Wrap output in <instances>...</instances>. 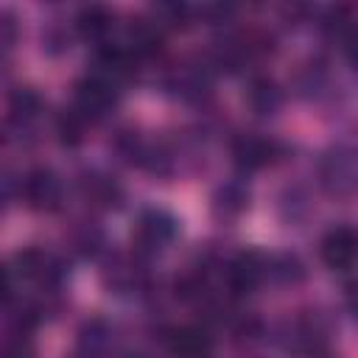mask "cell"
Segmentation results:
<instances>
[{
    "label": "cell",
    "instance_id": "cell-10",
    "mask_svg": "<svg viewBox=\"0 0 358 358\" xmlns=\"http://www.w3.org/2000/svg\"><path fill=\"white\" fill-rule=\"evenodd\" d=\"M246 103H249V109H252L255 115L266 117V115H274V112L282 106V92H280V87H277L274 81H268V78H255V81L249 84V90H246Z\"/></svg>",
    "mask_w": 358,
    "mask_h": 358
},
{
    "label": "cell",
    "instance_id": "cell-3",
    "mask_svg": "<svg viewBox=\"0 0 358 358\" xmlns=\"http://www.w3.org/2000/svg\"><path fill=\"white\" fill-rule=\"evenodd\" d=\"M22 196H25L28 207H34L39 213H53L62 207L64 185L50 168H34L22 179Z\"/></svg>",
    "mask_w": 358,
    "mask_h": 358
},
{
    "label": "cell",
    "instance_id": "cell-12",
    "mask_svg": "<svg viewBox=\"0 0 358 358\" xmlns=\"http://www.w3.org/2000/svg\"><path fill=\"white\" fill-rule=\"evenodd\" d=\"M131 56H151L162 45V28H157L151 20H134L129 28V42H126Z\"/></svg>",
    "mask_w": 358,
    "mask_h": 358
},
{
    "label": "cell",
    "instance_id": "cell-13",
    "mask_svg": "<svg viewBox=\"0 0 358 358\" xmlns=\"http://www.w3.org/2000/svg\"><path fill=\"white\" fill-rule=\"evenodd\" d=\"M249 204V190L241 182H227L224 187L215 190V213L218 215H238Z\"/></svg>",
    "mask_w": 358,
    "mask_h": 358
},
{
    "label": "cell",
    "instance_id": "cell-2",
    "mask_svg": "<svg viewBox=\"0 0 358 358\" xmlns=\"http://www.w3.org/2000/svg\"><path fill=\"white\" fill-rule=\"evenodd\" d=\"M176 235V218L165 210H145L134 227V249L140 255H154L165 249Z\"/></svg>",
    "mask_w": 358,
    "mask_h": 358
},
{
    "label": "cell",
    "instance_id": "cell-6",
    "mask_svg": "<svg viewBox=\"0 0 358 358\" xmlns=\"http://www.w3.org/2000/svg\"><path fill=\"white\" fill-rule=\"evenodd\" d=\"M14 263H17V274L36 280L42 285H56L64 274V266L50 252H42V249H25L14 257Z\"/></svg>",
    "mask_w": 358,
    "mask_h": 358
},
{
    "label": "cell",
    "instance_id": "cell-9",
    "mask_svg": "<svg viewBox=\"0 0 358 358\" xmlns=\"http://www.w3.org/2000/svg\"><path fill=\"white\" fill-rule=\"evenodd\" d=\"M168 347L179 358H204L210 352V336L201 327H173L168 333Z\"/></svg>",
    "mask_w": 358,
    "mask_h": 358
},
{
    "label": "cell",
    "instance_id": "cell-14",
    "mask_svg": "<svg viewBox=\"0 0 358 358\" xmlns=\"http://www.w3.org/2000/svg\"><path fill=\"white\" fill-rule=\"evenodd\" d=\"M8 106H11V117H14V120L31 123V120H36L39 112H42V98H39L36 90H31V87H20V90H14Z\"/></svg>",
    "mask_w": 358,
    "mask_h": 358
},
{
    "label": "cell",
    "instance_id": "cell-16",
    "mask_svg": "<svg viewBox=\"0 0 358 358\" xmlns=\"http://www.w3.org/2000/svg\"><path fill=\"white\" fill-rule=\"evenodd\" d=\"M84 117L76 112V109H67L62 117H59V123H56V131H59V140H62V145H78L81 140H84Z\"/></svg>",
    "mask_w": 358,
    "mask_h": 358
},
{
    "label": "cell",
    "instance_id": "cell-11",
    "mask_svg": "<svg viewBox=\"0 0 358 358\" xmlns=\"http://www.w3.org/2000/svg\"><path fill=\"white\" fill-rule=\"evenodd\" d=\"M76 25H78V31H81L84 39H90V42H103V39L112 34V28H115V17H112L109 8H103V6H87V8H81Z\"/></svg>",
    "mask_w": 358,
    "mask_h": 358
},
{
    "label": "cell",
    "instance_id": "cell-18",
    "mask_svg": "<svg viewBox=\"0 0 358 358\" xmlns=\"http://www.w3.org/2000/svg\"><path fill=\"white\" fill-rule=\"evenodd\" d=\"M0 358H34V350L22 338H11L0 344Z\"/></svg>",
    "mask_w": 358,
    "mask_h": 358
},
{
    "label": "cell",
    "instance_id": "cell-4",
    "mask_svg": "<svg viewBox=\"0 0 358 358\" xmlns=\"http://www.w3.org/2000/svg\"><path fill=\"white\" fill-rule=\"evenodd\" d=\"M115 98H117V90L106 81H101L98 76H87L81 81H76V90H73V101H76V112L87 120H95V117H103L112 106H115Z\"/></svg>",
    "mask_w": 358,
    "mask_h": 358
},
{
    "label": "cell",
    "instance_id": "cell-8",
    "mask_svg": "<svg viewBox=\"0 0 358 358\" xmlns=\"http://www.w3.org/2000/svg\"><path fill=\"white\" fill-rule=\"evenodd\" d=\"M263 274H266V260L257 252H243L229 266V274H227L229 291L238 294V296H243V294H249L263 280Z\"/></svg>",
    "mask_w": 358,
    "mask_h": 358
},
{
    "label": "cell",
    "instance_id": "cell-17",
    "mask_svg": "<svg viewBox=\"0 0 358 358\" xmlns=\"http://www.w3.org/2000/svg\"><path fill=\"white\" fill-rule=\"evenodd\" d=\"M266 274H271V277H277L282 282H294V280L302 277V266H299V260L294 255H280V257L266 260Z\"/></svg>",
    "mask_w": 358,
    "mask_h": 358
},
{
    "label": "cell",
    "instance_id": "cell-1",
    "mask_svg": "<svg viewBox=\"0 0 358 358\" xmlns=\"http://www.w3.org/2000/svg\"><path fill=\"white\" fill-rule=\"evenodd\" d=\"M319 179H322V187L330 196H338V199L352 196L355 182H358L355 148L352 145H344V143L336 145V148H330L322 157V162H319Z\"/></svg>",
    "mask_w": 358,
    "mask_h": 358
},
{
    "label": "cell",
    "instance_id": "cell-7",
    "mask_svg": "<svg viewBox=\"0 0 358 358\" xmlns=\"http://www.w3.org/2000/svg\"><path fill=\"white\" fill-rule=\"evenodd\" d=\"M277 151H280V145L274 140H266L257 134H241L232 143V157L243 171H255V168L268 165L277 157Z\"/></svg>",
    "mask_w": 358,
    "mask_h": 358
},
{
    "label": "cell",
    "instance_id": "cell-5",
    "mask_svg": "<svg viewBox=\"0 0 358 358\" xmlns=\"http://www.w3.org/2000/svg\"><path fill=\"white\" fill-rule=\"evenodd\" d=\"M355 255H358V238L352 227H336L324 235L322 241V260L333 268V271H350L355 266Z\"/></svg>",
    "mask_w": 358,
    "mask_h": 358
},
{
    "label": "cell",
    "instance_id": "cell-15",
    "mask_svg": "<svg viewBox=\"0 0 358 358\" xmlns=\"http://www.w3.org/2000/svg\"><path fill=\"white\" fill-rule=\"evenodd\" d=\"M81 187H84V193H87L90 199H95L98 204L112 207V204H117V201H120V187H117L109 176H98V173L84 176Z\"/></svg>",
    "mask_w": 358,
    "mask_h": 358
}]
</instances>
